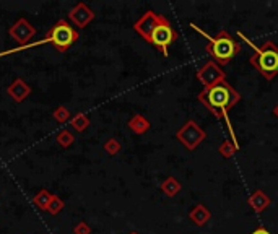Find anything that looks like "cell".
Listing matches in <instances>:
<instances>
[{
    "label": "cell",
    "instance_id": "cell-1",
    "mask_svg": "<svg viewBox=\"0 0 278 234\" xmlns=\"http://www.w3.org/2000/svg\"><path fill=\"white\" fill-rule=\"evenodd\" d=\"M197 100L216 117L228 120V112L241 101V95L225 80L218 85L200 91Z\"/></svg>",
    "mask_w": 278,
    "mask_h": 234
},
{
    "label": "cell",
    "instance_id": "cell-2",
    "mask_svg": "<svg viewBox=\"0 0 278 234\" xmlns=\"http://www.w3.org/2000/svg\"><path fill=\"white\" fill-rule=\"evenodd\" d=\"M194 30H197V28H194ZM197 31L200 33V34L207 36V33H203L200 30H197ZM207 37H208V44L205 46V50L212 57L213 62H216L218 65L220 64L225 65V64L231 62V59H233L238 52H241V44L229 34L228 31L221 30V31H218L216 36H213V37L207 36Z\"/></svg>",
    "mask_w": 278,
    "mask_h": 234
},
{
    "label": "cell",
    "instance_id": "cell-3",
    "mask_svg": "<svg viewBox=\"0 0 278 234\" xmlns=\"http://www.w3.org/2000/svg\"><path fill=\"white\" fill-rule=\"evenodd\" d=\"M254 49L256 52L251 55L249 62L267 82H272L278 75V46L273 41H265Z\"/></svg>",
    "mask_w": 278,
    "mask_h": 234
},
{
    "label": "cell",
    "instance_id": "cell-4",
    "mask_svg": "<svg viewBox=\"0 0 278 234\" xmlns=\"http://www.w3.org/2000/svg\"><path fill=\"white\" fill-rule=\"evenodd\" d=\"M176 39H178V33H176V30L173 28V25H171V21L168 18L163 17L158 25L153 28V31L150 33V36H148L147 43L155 46V48L163 54V57H168L169 46L173 44Z\"/></svg>",
    "mask_w": 278,
    "mask_h": 234
},
{
    "label": "cell",
    "instance_id": "cell-5",
    "mask_svg": "<svg viewBox=\"0 0 278 234\" xmlns=\"http://www.w3.org/2000/svg\"><path fill=\"white\" fill-rule=\"evenodd\" d=\"M176 138L182 143V147L187 150V151H194V150L198 148L203 142H205L207 132L196 122V120L191 119L176 132Z\"/></svg>",
    "mask_w": 278,
    "mask_h": 234
},
{
    "label": "cell",
    "instance_id": "cell-6",
    "mask_svg": "<svg viewBox=\"0 0 278 234\" xmlns=\"http://www.w3.org/2000/svg\"><path fill=\"white\" fill-rule=\"evenodd\" d=\"M49 41L55 44V48L60 50H67L70 46L77 41V31L72 26H68L65 21H59L52 26V30L49 31Z\"/></svg>",
    "mask_w": 278,
    "mask_h": 234
},
{
    "label": "cell",
    "instance_id": "cell-7",
    "mask_svg": "<svg viewBox=\"0 0 278 234\" xmlns=\"http://www.w3.org/2000/svg\"><path fill=\"white\" fill-rule=\"evenodd\" d=\"M225 78H226V75L223 72V68H221L216 62H213V60H208V62H205L197 70V80L202 83L203 90L225 82Z\"/></svg>",
    "mask_w": 278,
    "mask_h": 234
},
{
    "label": "cell",
    "instance_id": "cell-8",
    "mask_svg": "<svg viewBox=\"0 0 278 234\" xmlns=\"http://www.w3.org/2000/svg\"><path fill=\"white\" fill-rule=\"evenodd\" d=\"M161 18H163V15H160V13H156L153 10H148V12L143 13L140 20L135 21L133 30H135L138 34H140L143 39L147 41L148 36H150V33L153 31V28H155L161 21Z\"/></svg>",
    "mask_w": 278,
    "mask_h": 234
},
{
    "label": "cell",
    "instance_id": "cell-9",
    "mask_svg": "<svg viewBox=\"0 0 278 234\" xmlns=\"http://www.w3.org/2000/svg\"><path fill=\"white\" fill-rule=\"evenodd\" d=\"M247 203H249V207H251L256 213H262V212H265V210L272 205V199L268 197V195L263 190L257 189V190H254L251 195H249Z\"/></svg>",
    "mask_w": 278,
    "mask_h": 234
},
{
    "label": "cell",
    "instance_id": "cell-10",
    "mask_svg": "<svg viewBox=\"0 0 278 234\" xmlns=\"http://www.w3.org/2000/svg\"><path fill=\"white\" fill-rule=\"evenodd\" d=\"M210 218H212V212L207 208V205H203V203H198L196 205L191 212H189V219L196 224V226H205V224L210 221Z\"/></svg>",
    "mask_w": 278,
    "mask_h": 234
},
{
    "label": "cell",
    "instance_id": "cell-11",
    "mask_svg": "<svg viewBox=\"0 0 278 234\" xmlns=\"http://www.w3.org/2000/svg\"><path fill=\"white\" fill-rule=\"evenodd\" d=\"M182 190V184L179 182V179H176L174 176H169L161 182V192L168 197H176L179 192Z\"/></svg>",
    "mask_w": 278,
    "mask_h": 234
},
{
    "label": "cell",
    "instance_id": "cell-12",
    "mask_svg": "<svg viewBox=\"0 0 278 234\" xmlns=\"http://www.w3.org/2000/svg\"><path fill=\"white\" fill-rule=\"evenodd\" d=\"M129 127H131L135 134L142 135V134H145L150 130V122H148V119H145L143 116L137 114L129 120Z\"/></svg>",
    "mask_w": 278,
    "mask_h": 234
},
{
    "label": "cell",
    "instance_id": "cell-13",
    "mask_svg": "<svg viewBox=\"0 0 278 234\" xmlns=\"http://www.w3.org/2000/svg\"><path fill=\"white\" fill-rule=\"evenodd\" d=\"M70 17H72V20L77 21L80 26H85L86 23L93 18V13H91V10H88L85 5H80L70 13Z\"/></svg>",
    "mask_w": 278,
    "mask_h": 234
},
{
    "label": "cell",
    "instance_id": "cell-14",
    "mask_svg": "<svg viewBox=\"0 0 278 234\" xmlns=\"http://www.w3.org/2000/svg\"><path fill=\"white\" fill-rule=\"evenodd\" d=\"M238 150H239V147H238V143H236L234 140H223V142L220 143V147H218V153L223 158H233Z\"/></svg>",
    "mask_w": 278,
    "mask_h": 234
},
{
    "label": "cell",
    "instance_id": "cell-15",
    "mask_svg": "<svg viewBox=\"0 0 278 234\" xmlns=\"http://www.w3.org/2000/svg\"><path fill=\"white\" fill-rule=\"evenodd\" d=\"M106 148H108L111 153H115L119 150V143L115 142V140H111V142H108V147Z\"/></svg>",
    "mask_w": 278,
    "mask_h": 234
},
{
    "label": "cell",
    "instance_id": "cell-16",
    "mask_svg": "<svg viewBox=\"0 0 278 234\" xmlns=\"http://www.w3.org/2000/svg\"><path fill=\"white\" fill-rule=\"evenodd\" d=\"M252 234H270V231H268L267 228H263V226H259L256 231H252Z\"/></svg>",
    "mask_w": 278,
    "mask_h": 234
},
{
    "label": "cell",
    "instance_id": "cell-17",
    "mask_svg": "<svg viewBox=\"0 0 278 234\" xmlns=\"http://www.w3.org/2000/svg\"><path fill=\"white\" fill-rule=\"evenodd\" d=\"M273 116H275L277 117V119H278V104H275V107H273Z\"/></svg>",
    "mask_w": 278,
    "mask_h": 234
},
{
    "label": "cell",
    "instance_id": "cell-18",
    "mask_svg": "<svg viewBox=\"0 0 278 234\" xmlns=\"http://www.w3.org/2000/svg\"><path fill=\"white\" fill-rule=\"evenodd\" d=\"M129 234H138V233H129Z\"/></svg>",
    "mask_w": 278,
    "mask_h": 234
}]
</instances>
